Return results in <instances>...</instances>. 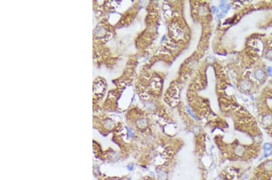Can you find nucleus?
<instances>
[{"mask_svg": "<svg viewBox=\"0 0 272 180\" xmlns=\"http://www.w3.org/2000/svg\"><path fill=\"white\" fill-rule=\"evenodd\" d=\"M255 77H256L258 80H261L264 78L265 73L262 70H261V69H258V70H257L256 72H255Z\"/></svg>", "mask_w": 272, "mask_h": 180, "instance_id": "1", "label": "nucleus"}, {"mask_svg": "<svg viewBox=\"0 0 272 180\" xmlns=\"http://www.w3.org/2000/svg\"><path fill=\"white\" fill-rule=\"evenodd\" d=\"M241 87L242 88L243 90H248V89H250L251 87H252V84H251L250 82L249 81H244L242 82V83L241 84Z\"/></svg>", "mask_w": 272, "mask_h": 180, "instance_id": "2", "label": "nucleus"}, {"mask_svg": "<svg viewBox=\"0 0 272 180\" xmlns=\"http://www.w3.org/2000/svg\"><path fill=\"white\" fill-rule=\"evenodd\" d=\"M262 122L265 124H269L272 122V116L270 115H267L264 116L262 119Z\"/></svg>", "mask_w": 272, "mask_h": 180, "instance_id": "3", "label": "nucleus"}, {"mask_svg": "<svg viewBox=\"0 0 272 180\" xmlns=\"http://www.w3.org/2000/svg\"><path fill=\"white\" fill-rule=\"evenodd\" d=\"M267 56L268 57H271L272 56V50H268V52L267 53Z\"/></svg>", "mask_w": 272, "mask_h": 180, "instance_id": "4", "label": "nucleus"}]
</instances>
